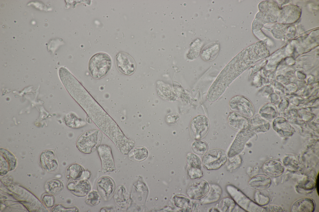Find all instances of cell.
Here are the masks:
<instances>
[{"label":"cell","mask_w":319,"mask_h":212,"mask_svg":"<svg viewBox=\"0 0 319 212\" xmlns=\"http://www.w3.org/2000/svg\"><path fill=\"white\" fill-rule=\"evenodd\" d=\"M77 103L98 128L111 140L117 149L121 148L125 145L128 138L116 122L89 93L81 96Z\"/></svg>","instance_id":"cell-1"},{"label":"cell","mask_w":319,"mask_h":212,"mask_svg":"<svg viewBox=\"0 0 319 212\" xmlns=\"http://www.w3.org/2000/svg\"><path fill=\"white\" fill-rule=\"evenodd\" d=\"M102 133L99 129H93L81 135L76 142V146L82 153L89 154L98 149L101 145Z\"/></svg>","instance_id":"cell-2"},{"label":"cell","mask_w":319,"mask_h":212,"mask_svg":"<svg viewBox=\"0 0 319 212\" xmlns=\"http://www.w3.org/2000/svg\"><path fill=\"white\" fill-rule=\"evenodd\" d=\"M112 61L107 54L99 53L93 56L89 60L88 70L92 76L99 79L106 76L109 72Z\"/></svg>","instance_id":"cell-3"},{"label":"cell","mask_w":319,"mask_h":212,"mask_svg":"<svg viewBox=\"0 0 319 212\" xmlns=\"http://www.w3.org/2000/svg\"><path fill=\"white\" fill-rule=\"evenodd\" d=\"M228 154L221 149H213L205 153L202 158L204 166L208 170H217L227 161Z\"/></svg>","instance_id":"cell-4"},{"label":"cell","mask_w":319,"mask_h":212,"mask_svg":"<svg viewBox=\"0 0 319 212\" xmlns=\"http://www.w3.org/2000/svg\"><path fill=\"white\" fill-rule=\"evenodd\" d=\"M210 123L207 118L203 115H198L192 120L190 124L191 135L196 140H199L207 133Z\"/></svg>","instance_id":"cell-5"},{"label":"cell","mask_w":319,"mask_h":212,"mask_svg":"<svg viewBox=\"0 0 319 212\" xmlns=\"http://www.w3.org/2000/svg\"><path fill=\"white\" fill-rule=\"evenodd\" d=\"M231 110L236 112L248 117L252 116L253 108L250 102L246 98L241 95H236L232 97L229 102Z\"/></svg>","instance_id":"cell-6"},{"label":"cell","mask_w":319,"mask_h":212,"mask_svg":"<svg viewBox=\"0 0 319 212\" xmlns=\"http://www.w3.org/2000/svg\"><path fill=\"white\" fill-rule=\"evenodd\" d=\"M97 150L101 160L102 172L105 173L115 171L116 167L111 147L107 145L102 144Z\"/></svg>","instance_id":"cell-7"},{"label":"cell","mask_w":319,"mask_h":212,"mask_svg":"<svg viewBox=\"0 0 319 212\" xmlns=\"http://www.w3.org/2000/svg\"><path fill=\"white\" fill-rule=\"evenodd\" d=\"M116 63L117 69L123 75H131L135 71L136 64L134 60L126 53H119L116 57Z\"/></svg>","instance_id":"cell-8"},{"label":"cell","mask_w":319,"mask_h":212,"mask_svg":"<svg viewBox=\"0 0 319 212\" xmlns=\"http://www.w3.org/2000/svg\"><path fill=\"white\" fill-rule=\"evenodd\" d=\"M226 189L235 203L241 208L247 211H254L253 203L239 189L233 185H228Z\"/></svg>","instance_id":"cell-9"},{"label":"cell","mask_w":319,"mask_h":212,"mask_svg":"<svg viewBox=\"0 0 319 212\" xmlns=\"http://www.w3.org/2000/svg\"><path fill=\"white\" fill-rule=\"evenodd\" d=\"M209 189L208 183L206 181L199 178L190 183L188 188L187 193L191 199H201L206 195Z\"/></svg>","instance_id":"cell-10"},{"label":"cell","mask_w":319,"mask_h":212,"mask_svg":"<svg viewBox=\"0 0 319 212\" xmlns=\"http://www.w3.org/2000/svg\"><path fill=\"white\" fill-rule=\"evenodd\" d=\"M97 189L101 197L105 201L109 200L112 196L116 189L114 181L109 177H100L97 183Z\"/></svg>","instance_id":"cell-11"},{"label":"cell","mask_w":319,"mask_h":212,"mask_svg":"<svg viewBox=\"0 0 319 212\" xmlns=\"http://www.w3.org/2000/svg\"><path fill=\"white\" fill-rule=\"evenodd\" d=\"M67 187L73 195L79 197L86 196L91 189L89 182L82 179L71 180L67 184Z\"/></svg>","instance_id":"cell-12"},{"label":"cell","mask_w":319,"mask_h":212,"mask_svg":"<svg viewBox=\"0 0 319 212\" xmlns=\"http://www.w3.org/2000/svg\"><path fill=\"white\" fill-rule=\"evenodd\" d=\"M246 131H240L237 134L229 150L228 156L232 157L238 154L243 150L248 136Z\"/></svg>","instance_id":"cell-13"},{"label":"cell","mask_w":319,"mask_h":212,"mask_svg":"<svg viewBox=\"0 0 319 212\" xmlns=\"http://www.w3.org/2000/svg\"><path fill=\"white\" fill-rule=\"evenodd\" d=\"M228 120L230 126L236 130H244L248 126L247 119L235 112H232L230 113L228 116Z\"/></svg>","instance_id":"cell-14"},{"label":"cell","mask_w":319,"mask_h":212,"mask_svg":"<svg viewBox=\"0 0 319 212\" xmlns=\"http://www.w3.org/2000/svg\"><path fill=\"white\" fill-rule=\"evenodd\" d=\"M210 189L206 195L200 200V202L203 204H207L215 203L220 199L222 194V189L218 185L212 184H209Z\"/></svg>","instance_id":"cell-15"},{"label":"cell","mask_w":319,"mask_h":212,"mask_svg":"<svg viewBox=\"0 0 319 212\" xmlns=\"http://www.w3.org/2000/svg\"><path fill=\"white\" fill-rule=\"evenodd\" d=\"M315 205L310 198L301 199L295 202L292 207L293 212H312L314 211Z\"/></svg>","instance_id":"cell-16"},{"label":"cell","mask_w":319,"mask_h":212,"mask_svg":"<svg viewBox=\"0 0 319 212\" xmlns=\"http://www.w3.org/2000/svg\"><path fill=\"white\" fill-rule=\"evenodd\" d=\"M219 50V46L218 44H209L202 49L201 53V57L205 61H212L216 58Z\"/></svg>","instance_id":"cell-17"},{"label":"cell","mask_w":319,"mask_h":212,"mask_svg":"<svg viewBox=\"0 0 319 212\" xmlns=\"http://www.w3.org/2000/svg\"><path fill=\"white\" fill-rule=\"evenodd\" d=\"M270 184V179L265 175L254 177L249 182V185L250 187L258 190L266 189L269 187Z\"/></svg>","instance_id":"cell-18"},{"label":"cell","mask_w":319,"mask_h":212,"mask_svg":"<svg viewBox=\"0 0 319 212\" xmlns=\"http://www.w3.org/2000/svg\"><path fill=\"white\" fill-rule=\"evenodd\" d=\"M83 167L78 164L70 165L67 169L66 177L67 180L81 179L82 173L84 170Z\"/></svg>","instance_id":"cell-19"},{"label":"cell","mask_w":319,"mask_h":212,"mask_svg":"<svg viewBox=\"0 0 319 212\" xmlns=\"http://www.w3.org/2000/svg\"><path fill=\"white\" fill-rule=\"evenodd\" d=\"M264 172L269 176L275 177L279 176L283 172L284 168L280 164H268L263 168Z\"/></svg>","instance_id":"cell-20"},{"label":"cell","mask_w":319,"mask_h":212,"mask_svg":"<svg viewBox=\"0 0 319 212\" xmlns=\"http://www.w3.org/2000/svg\"><path fill=\"white\" fill-rule=\"evenodd\" d=\"M148 152L145 147L139 146L134 149L130 152L129 157L131 159L136 161H142L147 157Z\"/></svg>","instance_id":"cell-21"},{"label":"cell","mask_w":319,"mask_h":212,"mask_svg":"<svg viewBox=\"0 0 319 212\" xmlns=\"http://www.w3.org/2000/svg\"><path fill=\"white\" fill-rule=\"evenodd\" d=\"M45 188L48 192L55 195L62 191L64 188V186L60 181L53 179L47 182L45 184Z\"/></svg>","instance_id":"cell-22"},{"label":"cell","mask_w":319,"mask_h":212,"mask_svg":"<svg viewBox=\"0 0 319 212\" xmlns=\"http://www.w3.org/2000/svg\"><path fill=\"white\" fill-rule=\"evenodd\" d=\"M101 200V196L98 191L93 190L90 191L87 195L84 202L88 205L95 206L100 203Z\"/></svg>","instance_id":"cell-23"},{"label":"cell","mask_w":319,"mask_h":212,"mask_svg":"<svg viewBox=\"0 0 319 212\" xmlns=\"http://www.w3.org/2000/svg\"><path fill=\"white\" fill-rule=\"evenodd\" d=\"M235 205V202L232 199L226 197L220 201L218 208L219 211L230 212L234 210Z\"/></svg>","instance_id":"cell-24"},{"label":"cell","mask_w":319,"mask_h":212,"mask_svg":"<svg viewBox=\"0 0 319 212\" xmlns=\"http://www.w3.org/2000/svg\"><path fill=\"white\" fill-rule=\"evenodd\" d=\"M44 153L46 157L45 156L46 158L45 159L42 157V158L43 159H41L42 166L45 169L48 171H52L55 170L56 169L58 165L55 160L54 159L53 155L52 154L51 156H49V158H47L45 153Z\"/></svg>","instance_id":"cell-25"},{"label":"cell","mask_w":319,"mask_h":212,"mask_svg":"<svg viewBox=\"0 0 319 212\" xmlns=\"http://www.w3.org/2000/svg\"><path fill=\"white\" fill-rule=\"evenodd\" d=\"M192 148L195 154L202 155L207 151L208 149V146L206 142L198 140L194 141L193 143Z\"/></svg>","instance_id":"cell-26"},{"label":"cell","mask_w":319,"mask_h":212,"mask_svg":"<svg viewBox=\"0 0 319 212\" xmlns=\"http://www.w3.org/2000/svg\"><path fill=\"white\" fill-rule=\"evenodd\" d=\"M188 167L201 169L202 163L200 158L196 154H189L187 158Z\"/></svg>","instance_id":"cell-27"},{"label":"cell","mask_w":319,"mask_h":212,"mask_svg":"<svg viewBox=\"0 0 319 212\" xmlns=\"http://www.w3.org/2000/svg\"><path fill=\"white\" fill-rule=\"evenodd\" d=\"M125 188L123 185H120L117 190L114 194V198L116 203L119 206H121L124 205V192Z\"/></svg>","instance_id":"cell-28"},{"label":"cell","mask_w":319,"mask_h":212,"mask_svg":"<svg viewBox=\"0 0 319 212\" xmlns=\"http://www.w3.org/2000/svg\"><path fill=\"white\" fill-rule=\"evenodd\" d=\"M66 124L69 127L72 128H79L83 126L84 123L76 117H72L68 116L65 119Z\"/></svg>","instance_id":"cell-29"},{"label":"cell","mask_w":319,"mask_h":212,"mask_svg":"<svg viewBox=\"0 0 319 212\" xmlns=\"http://www.w3.org/2000/svg\"><path fill=\"white\" fill-rule=\"evenodd\" d=\"M188 173L190 178L192 179H199L203 176L201 169L188 167Z\"/></svg>","instance_id":"cell-30"},{"label":"cell","mask_w":319,"mask_h":212,"mask_svg":"<svg viewBox=\"0 0 319 212\" xmlns=\"http://www.w3.org/2000/svg\"><path fill=\"white\" fill-rule=\"evenodd\" d=\"M53 212H79V209L76 206H72L69 207H65L59 205L54 207L52 210Z\"/></svg>","instance_id":"cell-31"},{"label":"cell","mask_w":319,"mask_h":212,"mask_svg":"<svg viewBox=\"0 0 319 212\" xmlns=\"http://www.w3.org/2000/svg\"><path fill=\"white\" fill-rule=\"evenodd\" d=\"M179 114L175 112L171 113L168 114L166 117V121L170 124H174L177 122L179 119Z\"/></svg>","instance_id":"cell-32"},{"label":"cell","mask_w":319,"mask_h":212,"mask_svg":"<svg viewBox=\"0 0 319 212\" xmlns=\"http://www.w3.org/2000/svg\"><path fill=\"white\" fill-rule=\"evenodd\" d=\"M42 201L45 205L48 207L53 206L55 202L54 197L50 195H45L42 198Z\"/></svg>","instance_id":"cell-33"},{"label":"cell","mask_w":319,"mask_h":212,"mask_svg":"<svg viewBox=\"0 0 319 212\" xmlns=\"http://www.w3.org/2000/svg\"><path fill=\"white\" fill-rule=\"evenodd\" d=\"M91 174L88 170H84L82 174L81 179L87 180L91 177Z\"/></svg>","instance_id":"cell-34"},{"label":"cell","mask_w":319,"mask_h":212,"mask_svg":"<svg viewBox=\"0 0 319 212\" xmlns=\"http://www.w3.org/2000/svg\"><path fill=\"white\" fill-rule=\"evenodd\" d=\"M316 187H317V192L318 194V193H319V192H318V191H319V178H318V174L317 175V179Z\"/></svg>","instance_id":"cell-35"}]
</instances>
